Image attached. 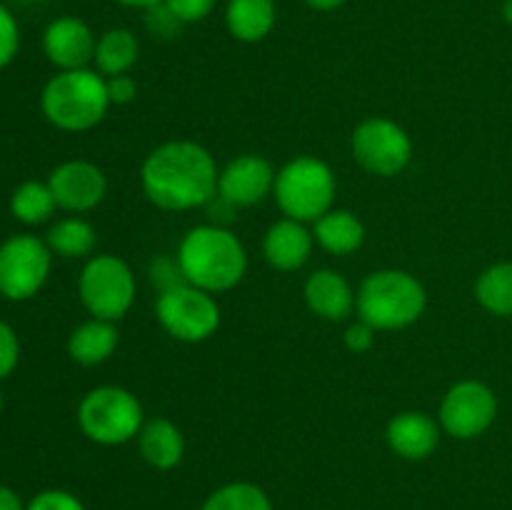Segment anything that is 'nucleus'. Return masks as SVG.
I'll return each mask as SVG.
<instances>
[{"label": "nucleus", "instance_id": "obj_1", "mask_svg": "<svg viewBox=\"0 0 512 510\" xmlns=\"http://www.w3.org/2000/svg\"><path fill=\"white\" fill-rule=\"evenodd\" d=\"M218 175V163L205 145L168 140L145 155L140 188L155 208L185 213L203 208L218 193Z\"/></svg>", "mask_w": 512, "mask_h": 510}, {"label": "nucleus", "instance_id": "obj_2", "mask_svg": "<svg viewBox=\"0 0 512 510\" xmlns=\"http://www.w3.org/2000/svg\"><path fill=\"white\" fill-rule=\"evenodd\" d=\"M175 260L185 283L213 295L233 290L248 270V253L238 235L213 223L190 228L178 243Z\"/></svg>", "mask_w": 512, "mask_h": 510}, {"label": "nucleus", "instance_id": "obj_3", "mask_svg": "<svg viewBox=\"0 0 512 510\" xmlns=\"http://www.w3.org/2000/svg\"><path fill=\"white\" fill-rule=\"evenodd\" d=\"M110 108L108 80L98 70H58L40 93V110L53 128L85 133L105 118Z\"/></svg>", "mask_w": 512, "mask_h": 510}, {"label": "nucleus", "instance_id": "obj_4", "mask_svg": "<svg viewBox=\"0 0 512 510\" xmlns=\"http://www.w3.org/2000/svg\"><path fill=\"white\" fill-rule=\"evenodd\" d=\"M428 308L425 285L413 273L383 268L358 285L355 313L375 330H403L423 318Z\"/></svg>", "mask_w": 512, "mask_h": 510}, {"label": "nucleus", "instance_id": "obj_5", "mask_svg": "<svg viewBox=\"0 0 512 510\" xmlns=\"http://www.w3.org/2000/svg\"><path fill=\"white\" fill-rule=\"evenodd\" d=\"M338 180L333 168L315 155H298L288 160L275 175L273 198L285 218L315 223L333 208Z\"/></svg>", "mask_w": 512, "mask_h": 510}, {"label": "nucleus", "instance_id": "obj_6", "mask_svg": "<svg viewBox=\"0 0 512 510\" xmlns=\"http://www.w3.org/2000/svg\"><path fill=\"white\" fill-rule=\"evenodd\" d=\"M145 423L138 395L120 385H98L78 403V425L98 445H125L138 438Z\"/></svg>", "mask_w": 512, "mask_h": 510}, {"label": "nucleus", "instance_id": "obj_7", "mask_svg": "<svg viewBox=\"0 0 512 510\" xmlns=\"http://www.w3.org/2000/svg\"><path fill=\"white\" fill-rule=\"evenodd\" d=\"M135 273L123 258L100 253L88 258L78 275V295L90 318L120 320L135 303Z\"/></svg>", "mask_w": 512, "mask_h": 510}, {"label": "nucleus", "instance_id": "obj_8", "mask_svg": "<svg viewBox=\"0 0 512 510\" xmlns=\"http://www.w3.org/2000/svg\"><path fill=\"white\" fill-rule=\"evenodd\" d=\"M155 318L170 338L180 343H203L220 328V305L213 293L180 283L158 293Z\"/></svg>", "mask_w": 512, "mask_h": 510}, {"label": "nucleus", "instance_id": "obj_9", "mask_svg": "<svg viewBox=\"0 0 512 510\" xmlns=\"http://www.w3.org/2000/svg\"><path fill=\"white\" fill-rule=\"evenodd\" d=\"M350 150L355 163L378 178H395L413 160V140L408 130L383 115H370L355 125Z\"/></svg>", "mask_w": 512, "mask_h": 510}, {"label": "nucleus", "instance_id": "obj_10", "mask_svg": "<svg viewBox=\"0 0 512 510\" xmlns=\"http://www.w3.org/2000/svg\"><path fill=\"white\" fill-rule=\"evenodd\" d=\"M53 250L38 235L20 233L0 245V295L8 300H30L48 283Z\"/></svg>", "mask_w": 512, "mask_h": 510}, {"label": "nucleus", "instance_id": "obj_11", "mask_svg": "<svg viewBox=\"0 0 512 510\" xmlns=\"http://www.w3.org/2000/svg\"><path fill=\"white\" fill-rule=\"evenodd\" d=\"M498 418V395L483 380H460L450 385L438 410L443 433L455 440H473L483 435Z\"/></svg>", "mask_w": 512, "mask_h": 510}, {"label": "nucleus", "instance_id": "obj_12", "mask_svg": "<svg viewBox=\"0 0 512 510\" xmlns=\"http://www.w3.org/2000/svg\"><path fill=\"white\" fill-rule=\"evenodd\" d=\"M48 185L58 208L75 215L95 210L108 195V178L90 160H65L50 173Z\"/></svg>", "mask_w": 512, "mask_h": 510}, {"label": "nucleus", "instance_id": "obj_13", "mask_svg": "<svg viewBox=\"0 0 512 510\" xmlns=\"http://www.w3.org/2000/svg\"><path fill=\"white\" fill-rule=\"evenodd\" d=\"M275 175L278 170L263 155H238L220 170L218 193L230 200L235 208H253V205L263 203L268 195H273Z\"/></svg>", "mask_w": 512, "mask_h": 510}, {"label": "nucleus", "instance_id": "obj_14", "mask_svg": "<svg viewBox=\"0 0 512 510\" xmlns=\"http://www.w3.org/2000/svg\"><path fill=\"white\" fill-rule=\"evenodd\" d=\"M98 38L83 18L60 15L50 20L43 33V53L58 70L88 68L95 58Z\"/></svg>", "mask_w": 512, "mask_h": 510}, {"label": "nucleus", "instance_id": "obj_15", "mask_svg": "<svg viewBox=\"0 0 512 510\" xmlns=\"http://www.w3.org/2000/svg\"><path fill=\"white\" fill-rule=\"evenodd\" d=\"M440 435H443V428L438 420L423 410H403L393 415L385 428L390 450L403 460L430 458L438 450Z\"/></svg>", "mask_w": 512, "mask_h": 510}, {"label": "nucleus", "instance_id": "obj_16", "mask_svg": "<svg viewBox=\"0 0 512 510\" xmlns=\"http://www.w3.org/2000/svg\"><path fill=\"white\" fill-rule=\"evenodd\" d=\"M303 298L313 315L328 320V323H343L355 313L358 290H353L350 280L338 270L320 268L305 280Z\"/></svg>", "mask_w": 512, "mask_h": 510}, {"label": "nucleus", "instance_id": "obj_17", "mask_svg": "<svg viewBox=\"0 0 512 510\" xmlns=\"http://www.w3.org/2000/svg\"><path fill=\"white\" fill-rule=\"evenodd\" d=\"M313 230L308 223L293 218H280L265 230L263 235V258L268 265L280 273H295L303 268L313 255Z\"/></svg>", "mask_w": 512, "mask_h": 510}, {"label": "nucleus", "instance_id": "obj_18", "mask_svg": "<svg viewBox=\"0 0 512 510\" xmlns=\"http://www.w3.org/2000/svg\"><path fill=\"white\" fill-rule=\"evenodd\" d=\"M135 440H138V450L143 460L155 470H173L185 455L183 433L168 418L145 420Z\"/></svg>", "mask_w": 512, "mask_h": 510}, {"label": "nucleus", "instance_id": "obj_19", "mask_svg": "<svg viewBox=\"0 0 512 510\" xmlns=\"http://www.w3.org/2000/svg\"><path fill=\"white\" fill-rule=\"evenodd\" d=\"M118 340L120 335L113 320L90 318L85 323H80L78 328H73V333H70L68 355L78 365L95 368V365H103L105 360L113 358L115 348H118Z\"/></svg>", "mask_w": 512, "mask_h": 510}, {"label": "nucleus", "instance_id": "obj_20", "mask_svg": "<svg viewBox=\"0 0 512 510\" xmlns=\"http://www.w3.org/2000/svg\"><path fill=\"white\" fill-rule=\"evenodd\" d=\"M313 238L325 253L353 255L365 243V225L353 210L330 208L313 223Z\"/></svg>", "mask_w": 512, "mask_h": 510}, {"label": "nucleus", "instance_id": "obj_21", "mask_svg": "<svg viewBox=\"0 0 512 510\" xmlns=\"http://www.w3.org/2000/svg\"><path fill=\"white\" fill-rule=\"evenodd\" d=\"M278 20L275 0H228L225 28L240 43H260L268 38Z\"/></svg>", "mask_w": 512, "mask_h": 510}, {"label": "nucleus", "instance_id": "obj_22", "mask_svg": "<svg viewBox=\"0 0 512 510\" xmlns=\"http://www.w3.org/2000/svg\"><path fill=\"white\" fill-rule=\"evenodd\" d=\"M140 58V43L138 35L128 28H110L105 30L95 45V68L105 78H115V75H128L133 65Z\"/></svg>", "mask_w": 512, "mask_h": 510}, {"label": "nucleus", "instance_id": "obj_23", "mask_svg": "<svg viewBox=\"0 0 512 510\" xmlns=\"http://www.w3.org/2000/svg\"><path fill=\"white\" fill-rule=\"evenodd\" d=\"M45 243L55 255H63V258H88L98 243V233L88 220L70 215L50 225Z\"/></svg>", "mask_w": 512, "mask_h": 510}, {"label": "nucleus", "instance_id": "obj_24", "mask_svg": "<svg viewBox=\"0 0 512 510\" xmlns=\"http://www.w3.org/2000/svg\"><path fill=\"white\" fill-rule=\"evenodd\" d=\"M55 210H58V203H55L53 190L40 180H25L10 195V213L23 225L48 223Z\"/></svg>", "mask_w": 512, "mask_h": 510}, {"label": "nucleus", "instance_id": "obj_25", "mask_svg": "<svg viewBox=\"0 0 512 510\" xmlns=\"http://www.w3.org/2000/svg\"><path fill=\"white\" fill-rule=\"evenodd\" d=\"M475 300L498 318H512V263H495L475 280Z\"/></svg>", "mask_w": 512, "mask_h": 510}, {"label": "nucleus", "instance_id": "obj_26", "mask_svg": "<svg viewBox=\"0 0 512 510\" xmlns=\"http://www.w3.org/2000/svg\"><path fill=\"white\" fill-rule=\"evenodd\" d=\"M200 510H273L268 493L253 483H228L213 490Z\"/></svg>", "mask_w": 512, "mask_h": 510}, {"label": "nucleus", "instance_id": "obj_27", "mask_svg": "<svg viewBox=\"0 0 512 510\" xmlns=\"http://www.w3.org/2000/svg\"><path fill=\"white\" fill-rule=\"evenodd\" d=\"M20 50V28L15 15L0 3V68L10 65Z\"/></svg>", "mask_w": 512, "mask_h": 510}, {"label": "nucleus", "instance_id": "obj_28", "mask_svg": "<svg viewBox=\"0 0 512 510\" xmlns=\"http://www.w3.org/2000/svg\"><path fill=\"white\" fill-rule=\"evenodd\" d=\"M145 25H148L150 35L163 40L175 38V35L180 33V28H183V23L165 8V3H158L153 5V8L145 10Z\"/></svg>", "mask_w": 512, "mask_h": 510}, {"label": "nucleus", "instance_id": "obj_29", "mask_svg": "<svg viewBox=\"0 0 512 510\" xmlns=\"http://www.w3.org/2000/svg\"><path fill=\"white\" fill-rule=\"evenodd\" d=\"M165 8L175 15L183 25L200 23L215 10L218 0H163Z\"/></svg>", "mask_w": 512, "mask_h": 510}, {"label": "nucleus", "instance_id": "obj_30", "mask_svg": "<svg viewBox=\"0 0 512 510\" xmlns=\"http://www.w3.org/2000/svg\"><path fill=\"white\" fill-rule=\"evenodd\" d=\"M28 510H85V505L68 490H43L30 500Z\"/></svg>", "mask_w": 512, "mask_h": 510}, {"label": "nucleus", "instance_id": "obj_31", "mask_svg": "<svg viewBox=\"0 0 512 510\" xmlns=\"http://www.w3.org/2000/svg\"><path fill=\"white\" fill-rule=\"evenodd\" d=\"M20 360V343L15 330L0 320V380L8 378Z\"/></svg>", "mask_w": 512, "mask_h": 510}, {"label": "nucleus", "instance_id": "obj_32", "mask_svg": "<svg viewBox=\"0 0 512 510\" xmlns=\"http://www.w3.org/2000/svg\"><path fill=\"white\" fill-rule=\"evenodd\" d=\"M375 335H378V330H375L373 325L365 323V320L358 318L355 323H350L348 328H345L343 343L350 353L360 355V353H368V350H373Z\"/></svg>", "mask_w": 512, "mask_h": 510}, {"label": "nucleus", "instance_id": "obj_33", "mask_svg": "<svg viewBox=\"0 0 512 510\" xmlns=\"http://www.w3.org/2000/svg\"><path fill=\"white\" fill-rule=\"evenodd\" d=\"M150 280H153V285L158 288V293L185 283L183 273H180L178 260H168V258L153 260V265H150Z\"/></svg>", "mask_w": 512, "mask_h": 510}, {"label": "nucleus", "instance_id": "obj_34", "mask_svg": "<svg viewBox=\"0 0 512 510\" xmlns=\"http://www.w3.org/2000/svg\"><path fill=\"white\" fill-rule=\"evenodd\" d=\"M105 80H108L110 105H128L138 98V80L133 75H115Z\"/></svg>", "mask_w": 512, "mask_h": 510}, {"label": "nucleus", "instance_id": "obj_35", "mask_svg": "<svg viewBox=\"0 0 512 510\" xmlns=\"http://www.w3.org/2000/svg\"><path fill=\"white\" fill-rule=\"evenodd\" d=\"M205 215H208V223L213 225H223V228H228V223H233V218L238 215L240 208H235L230 200H225L223 195L215 193L213 198L208 200V203L203 205Z\"/></svg>", "mask_w": 512, "mask_h": 510}, {"label": "nucleus", "instance_id": "obj_36", "mask_svg": "<svg viewBox=\"0 0 512 510\" xmlns=\"http://www.w3.org/2000/svg\"><path fill=\"white\" fill-rule=\"evenodd\" d=\"M0 510H28V508H25L23 500H20V495L15 493V490L0 485Z\"/></svg>", "mask_w": 512, "mask_h": 510}, {"label": "nucleus", "instance_id": "obj_37", "mask_svg": "<svg viewBox=\"0 0 512 510\" xmlns=\"http://www.w3.org/2000/svg\"><path fill=\"white\" fill-rule=\"evenodd\" d=\"M303 3L308 5V8L318 10V13H330V10L343 8V5L348 3V0H303Z\"/></svg>", "mask_w": 512, "mask_h": 510}, {"label": "nucleus", "instance_id": "obj_38", "mask_svg": "<svg viewBox=\"0 0 512 510\" xmlns=\"http://www.w3.org/2000/svg\"><path fill=\"white\" fill-rule=\"evenodd\" d=\"M118 5H123V8H133V10H148L153 8V5L163 3V0H115Z\"/></svg>", "mask_w": 512, "mask_h": 510}, {"label": "nucleus", "instance_id": "obj_39", "mask_svg": "<svg viewBox=\"0 0 512 510\" xmlns=\"http://www.w3.org/2000/svg\"><path fill=\"white\" fill-rule=\"evenodd\" d=\"M503 18L512 25V0H505L503 3Z\"/></svg>", "mask_w": 512, "mask_h": 510}, {"label": "nucleus", "instance_id": "obj_40", "mask_svg": "<svg viewBox=\"0 0 512 510\" xmlns=\"http://www.w3.org/2000/svg\"><path fill=\"white\" fill-rule=\"evenodd\" d=\"M0 410H3V395H0Z\"/></svg>", "mask_w": 512, "mask_h": 510}]
</instances>
